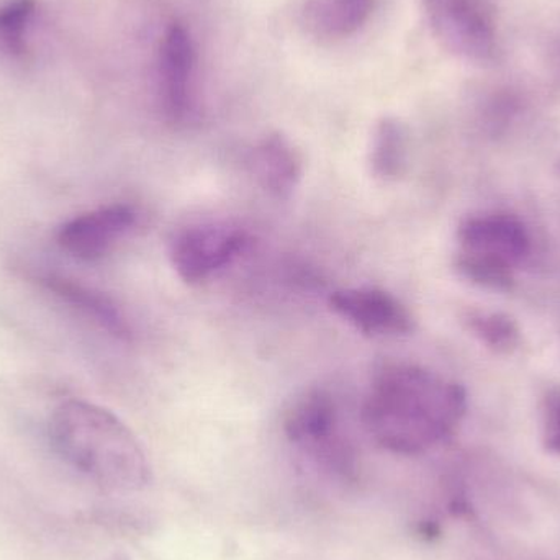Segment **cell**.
<instances>
[{
    "label": "cell",
    "mask_w": 560,
    "mask_h": 560,
    "mask_svg": "<svg viewBox=\"0 0 560 560\" xmlns=\"http://www.w3.org/2000/svg\"><path fill=\"white\" fill-rule=\"evenodd\" d=\"M466 410L463 385L420 365L388 364L372 381L362 421L378 446L415 456L453 436Z\"/></svg>",
    "instance_id": "1"
},
{
    "label": "cell",
    "mask_w": 560,
    "mask_h": 560,
    "mask_svg": "<svg viewBox=\"0 0 560 560\" xmlns=\"http://www.w3.org/2000/svg\"><path fill=\"white\" fill-rule=\"evenodd\" d=\"M58 456L95 486L110 492H138L151 482V466L137 434L107 408L68 400L49 420Z\"/></svg>",
    "instance_id": "2"
},
{
    "label": "cell",
    "mask_w": 560,
    "mask_h": 560,
    "mask_svg": "<svg viewBox=\"0 0 560 560\" xmlns=\"http://www.w3.org/2000/svg\"><path fill=\"white\" fill-rule=\"evenodd\" d=\"M290 444L336 482H352L358 459L351 443L339 431L338 408L329 392L312 388L293 401L283 417Z\"/></svg>",
    "instance_id": "3"
},
{
    "label": "cell",
    "mask_w": 560,
    "mask_h": 560,
    "mask_svg": "<svg viewBox=\"0 0 560 560\" xmlns=\"http://www.w3.org/2000/svg\"><path fill=\"white\" fill-rule=\"evenodd\" d=\"M434 38L457 58L489 62L499 48L495 16L487 0H424Z\"/></svg>",
    "instance_id": "4"
},
{
    "label": "cell",
    "mask_w": 560,
    "mask_h": 560,
    "mask_svg": "<svg viewBox=\"0 0 560 560\" xmlns=\"http://www.w3.org/2000/svg\"><path fill=\"white\" fill-rule=\"evenodd\" d=\"M248 246L243 230L226 225L190 226L171 243L174 271L187 283H200L232 265Z\"/></svg>",
    "instance_id": "5"
},
{
    "label": "cell",
    "mask_w": 560,
    "mask_h": 560,
    "mask_svg": "<svg viewBox=\"0 0 560 560\" xmlns=\"http://www.w3.org/2000/svg\"><path fill=\"white\" fill-rule=\"evenodd\" d=\"M196 42L183 23H173L161 38L156 58L158 94L171 121L187 120L194 107Z\"/></svg>",
    "instance_id": "6"
},
{
    "label": "cell",
    "mask_w": 560,
    "mask_h": 560,
    "mask_svg": "<svg viewBox=\"0 0 560 560\" xmlns=\"http://www.w3.org/2000/svg\"><path fill=\"white\" fill-rule=\"evenodd\" d=\"M329 306L352 328L371 338H398L413 332L415 318L394 293L378 287L336 290Z\"/></svg>",
    "instance_id": "7"
},
{
    "label": "cell",
    "mask_w": 560,
    "mask_h": 560,
    "mask_svg": "<svg viewBox=\"0 0 560 560\" xmlns=\"http://www.w3.org/2000/svg\"><path fill=\"white\" fill-rule=\"evenodd\" d=\"M137 210L127 203H112L74 217L59 226L58 245L79 261L104 258L118 240L137 225Z\"/></svg>",
    "instance_id": "8"
},
{
    "label": "cell",
    "mask_w": 560,
    "mask_h": 560,
    "mask_svg": "<svg viewBox=\"0 0 560 560\" xmlns=\"http://www.w3.org/2000/svg\"><path fill=\"white\" fill-rule=\"evenodd\" d=\"M460 252L492 256L515 266L532 252L528 230L512 215L469 217L457 229Z\"/></svg>",
    "instance_id": "9"
},
{
    "label": "cell",
    "mask_w": 560,
    "mask_h": 560,
    "mask_svg": "<svg viewBox=\"0 0 560 560\" xmlns=\"http://www.w3.org/2000/svg\"><path fill=\"white\" fill-rule=\"evenodd\" d=\"M28 278L36 280L43 289L58 296L66 305L78 310L81 315L94 322L108 335L120 341H130L131 328L127 318L117 303L104 293L56 272H32Z\"/></svg>",
    "instance_id": "10"
},
{
    "label": "cell",
    "mask_w": 560,
    "mask_h": 560,
    "mask_svg": "<svg viewBox=\"0 0 560 560\" xmlns=\"http://www.w3.org/2000/svg\"><path fill=\"white\" fill-rule=\"evenodd\" d=\"M248 163L259 186L276 199H289L302 180V154L282 133H269L258 141Z\"/></svg>",
    "instance_id": "11"
},
{
    "label": "cell",
    "mask_w": 560,
    "mask_h": 560,
    "mask_svg": "<svg viewBox=\"0 0 560 560\" xmlns=\"http://www.w3.org/2000/svg\"><path fill=\"white\" fill-rule=\"evenodd\" d=\"M375 0H306L303 22L319 38H348L371 19Z\"/></svg>",
    "instance_id": "12"
},
{
    "label": "cell",
    "mask_w": 560,
    "mask_h": 560,
    "mask_svg": "<svg viewBox=\"0 0 560 560\" xmlns=\"http://www.w3.org/2000/svg\"><path fill=\"white\" fill-rule=\"evenodd\" d=\"M369 163L372 174L385 183L404 176L408 164V138L397 118L384 117L378 121L372 135Z\"/></svg>",
    "instance_id": "13"
},
{
    "label": "cell",
    "mask_w": 560,
    "mask_h": 560,
    "mask_svg": "<svg viewBox=\"0 0 560 560\" xmlns=\"http://www.w3.org/2000/svg\"><path fill=\"white\" fill-rule=\"evenodd\" d=\"M456 268L470 282L493 290H510L515 285L513 266L492 256L459 252Z\"/></svg>",
    "instance_id": "14"
},
{
    "label": "cell",
    "mask_w": 560,
    "mask_h": 560,
    "mask_svg": "<svg viewBox=\"0 0 560 560\" xmlns=\"http://www.w3.org/2000/svg\"><path fill=\"white\" fill-rule=\"evenodd\" d=\"M466 323L467 328L493 351L512 352L520 345L518 326L509 315L470 312Z\"/></svg>",
    "instance_id": "15"
},
{
    "label": "cell",
    "mask_w": 560,
    "mask_h": 560,
    "mask_svg": "<svg viewBox=\"0 0 560 560\" xmlns=\"http://www.w3.org/2000/svg\"><path fill=\"white\" fill-rule=\"evenodd\" d=\"M542 436L551 453L560 454V387L546 394L542 405Z\"/></svg>",
    "instance_id": "16"
},
{
    "label": "cell",
    "mask_w": 560,
    "mask_h": 560,
    "mask_svg": "<svg viewBox=\"0 0 560 560\" xmlns=\"http://www.w3.org/2000/svg\"><path fill=\"white\" fill-rule=\"evenodd\" d=\"M552 61H555L556 71H558L560 75V43L558 46H556L555 56H552Z\"/></svg>",
    "instance_id": "17"
}]
</instances>
